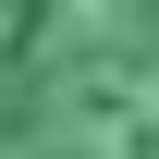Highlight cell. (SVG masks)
<instances>
[{
  "instance_id": "6da1fadb",
  "label": "cell",
  "mask_w": 159,
  "mask_h": 159,
  "mask_svg": "<svg viewBox=\"0 0 159 159\" xmlns=\"http://www.w3.org/2000/svg\"><path fill=\"white\" fill-rule=\"evenodd\" d=\"M0 159H159V0H0Z\"/></svg>"
}]
</instances>
